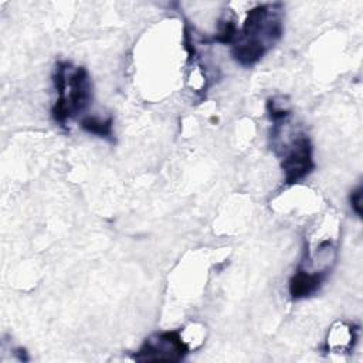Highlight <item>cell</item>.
Wrapping results in <instances>:
<instances>
[{"instance_id":"cell-5","label":"cell","mask_w":363,"mask_h":363,"mask_svg":"<svg viewBox=\"0 0 363 363\" xmlns=\"http://www.w3.org/2000/svg\"><path fill=\"white\" fill-rule=\"evenodd\" d=\"M325 278V272L308 271L306 268L299 267L289 281V294L294 299L309 298L320 289Z\"/></svg>"},{"instance_id":"cell-4","label":"cell","mask_w":363,"mask_h":363,"mask_svg":"<svg viewBox=\"0 0 363 363\" xmlns=\"http://www.w3.org/2000/svg\"><path fill=\"white\" fill-rule=\"evenodd\" d=\"M189 352L190 346L180 330H164L149 336L135 353V359L140 362H179Z\"/></svg>"},{"instance_id":"cell-7","label":"cell","mask_w":363,"mask_h":363,"mask_svg":"<svg viewBox=\"0 0 363 363\" xmlns=\"http://www.w3.org/2000/svg\"><path fill=\"white\" fill-rule=\"evenodd\" d=\"M81 128L92 135L99 138L113 140V118H99V116H84L79 122Z\"/></svg>"},{"instance_id":"cell-6","label":"cell","mask_w":363,"mask_h":363,"mask_svg":"<svg viewBox=\"0 0 363 363\" xmlns=\"http://www.w3.org/2000/svg\"><path fill=\"white\" fill-rule=\"evenodd\" d=\"M356 330L350 325L337 323L332 328L330 333L328 335V349L336 350V352H345L350 350L353 347V343L356 342Z\"/></svg>"},{"instance_id":"cell-2","label":"cell","mask_w":363,"mask_h":363,"mask_svg":"<svg viewBox=\"0 0 363 363\" xmlns=\"http://www.w3.org/2000/svg\"><path fill=\"white\" fill-rule=\"evenodd\" d=\"M57 99L51 109L52 118L61 126L81 115L92 104V81L84 67L58 61L52 75Z\"/></svg>"},{"instance_id":"cell-8","label":"cell","mask_w":363,"mask_h":363,"mask_svg":"<svg viewBox=\"0 0 363 363\" xmlns=\"http://www.w3.org/2000/svg\"><path fill=\"white\" fill-rule=\"evenodd\" d=\"M350 207L356 213L357 217H362V186H357L352 193H350Z\"/></svg>"},{"instance_id":"cell-1","label":"cell","mask_w":363,"mask_h":363,"mask_svg":"<svg viewBox=\"0 0 363 363\" xmlns=\"http://www.w3.org/2000/svg\"><path fill=\"white\" fill-rule=\"evenodd\" d=\"M282 4H257L247 11V17L231 43V55L242 67L257 64L284 31Z\"/></svg>"},{"instance_id":"cell-3","label":"cell","mask_w":363,"mask_h":363,"mask_svg":"<svg viewBox=\"0 0 363 363\" xmlns=\"http://www.w3.org/2000/svg\"><path fill=\"white\" fill-rule=\"evenodd\" d=\"M281 169L286 184L299 183L315 169L313 147L303 132L295 133L294 138L282 146Z\"/></svg>"}]
</instances>
